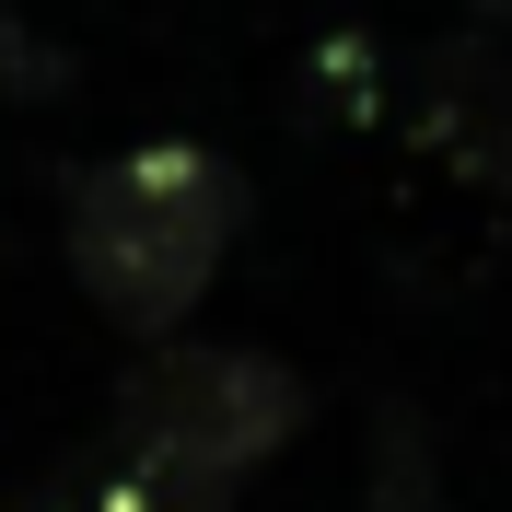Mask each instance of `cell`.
Wrapping results in <instances>:
<instances>
[{"mask_svg": "<svg viewBox=\"0 0 512 512\" xmlns=\"http://www.w3.org/2000/svg\"><path fill=\"white\" fill-rule=\"evenodd\" d=\"M245 233V175L210 140H128L70 187V280L128 338H175Z\"/></svg>", "mask_w": 512, "mask_h": 512, "instance_id": "2", "label": "cell"}, {"mask_svg": "<svg viewBox=\"0 0 512 512\" xmlns=\"http://www.w3.org/2000/svg\"><path fill=\"white\" fill-rule=\"evenodd\" d=\"M489 12H512V0H489Z\"/></svg>", "mask_w": 512, "mask_h": 512, "instance_id": "4", "label": "cell"}, {"mask_svg": "<svg viewBox=\"0 0 512 512\" xmlns=\"http://www.w3.org/2000/svg\"><path fill=\"white\" fill-rule=\"evenodd\" d=\"M373 512H431V478H419V431H396V443H384V489H373Z\"/></svg>", "mask_w": 512, "mask_h": 512, "instance_id": "3", "label": "cell"}, {"mask_svg": "<svg viewBox=\"0 0 512 512\" xmlns=\"http://www.w3.org/2000/svg\"><path fill=\"white\" fill-rule=\"evenodd\" d=\"M303 408H315L303 373L268 350H175V338H152V361L117 396V443H105L82 512H222L303 431Z\"/></svg>", "mask_w": 512, "mask_h": 512, "instance_id": "1", "label": "cell"}]
</instances>
